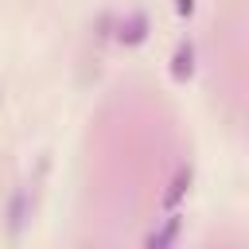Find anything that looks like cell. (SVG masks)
I'll return each instance as SVG.
<instances>
[{
  "mask_svg": "<svg viewBox=\"0 0 249 249\" xmlns=\"http://www.w3.org/2000/svg\"><path fill=\"white\" fill-rule=\"evenodd\" d=\"M144 27H148V19H144V16H132L128 23H121V39H124V43H140V39H144Z\"/></svg>",
  "mask_w": 249,
  "mask_h": 249,
  "instance_id": "7a4b0ae2",
  "label": "cell"
},
{
  "mask_svg": "<svg viewBox=\"0 0 249 249\" xmlns=\"http://www.w3.org/2000/svg\"><path fill=\"white\" fill-rule=\"evenodd\" d=\"M179 12H183V16H191V12H195V0H179Z\"/></svg>",
  "mask_w": 249,
  "mask_h": 249,
  "instance_id": "277c9868",
  "label": "cell"
},
{
  "mask_svg": "<svg viewBox=\"0 0 249 249\" xmlns=\"http://www.w3.org/2000/svg\"><path fill=\"white\" fill-rule=\"evenodd\" d=\"M187 183H191V171H179V175H175V183H171V191H167V198H163V202H167V206H175V202H179V198H183V191H187Z\"/></svg>",
  "mask_w": 249,
  "mask_h": 249,
  "instance_id": "3957f363",
  "label": "cell"
},
{
  "mask_svg": "<svg viewBox=\"0 0 249 249\" xmlns=\"http://www.w3.org/2000/svg\"><path fill=\"white\" fill-rule=\"evenodd\" d=\"M191 70H195V47L187 43V47H179V51H175V62H171V74H175V78H187Z\"/></svg>",
  "mask_w": 249,
  "mask_h": 249,
  "instance_id": "6da1fadb",
  "label": "cell"
}]
</instances>
